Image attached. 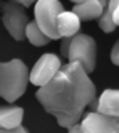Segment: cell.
I'll list each match as a JSON object with an SVG mask.
<instances>
[{
	"instance_id": "1",
	"label": "cell",
	"mask_w": 119,
	"mask_h": 133,
	"mask_svg": "<svg viewBox=\"0 0 119 133\" xmlns=\"http://www.w3.org/2000/svg\"><path fill=\"white\" fill-rule=\"evenodd\" d=\"M35 98L45 113L52 115L62 128H69L79 123L84 110L96 99V86L82 64L74 61L61 66L57 74L37 89Z\"/></svg>"
},
{
	"instance_id": "2",
	"label": "cell",
	"mask_w": 119,
	"mask_h": 133,
	"mask_svg": "<svg viewBox=\"0 0 119 133\" xmlns=\"http://www.w3.org/2000/svg\"><path fill=\"white\" fill-rule=\"evenodd\" d=\"M30 71L20 59L0 62V98L9 103L17 101L27 89Z\"/></svg>"
},
{
	"instance_id": "3",
	"label": "cell",
	"mask_w": 119,
	"mask_h": 133,
	"mask_svg": "<svg viewBox=\"0 0 119 133\" xmlns=\"http://www.w3.org/2000/svg\"><path fill=\"white\" fill-rule=\"evenodd\" d=\"M96 57H97V45L96 41L91 36L82 32H77L71 37L67 51V61L69 62H80L82 68L87 72H92L96 69Z\"/></svg>"
},
{
	"instance_id": "4",
	"label": "cell",
	"mask_w": 119,
	"mask_h": 133,
	"mask_svg": "<svg viewBox=\"0 0 119 133\" xmlns=\"http://www.w3.org/2000/svg\"><path fill=\"white\" fill-rule=\"evenodd\" d=\"M64 10V3L61 0H37L34 7V20L42 29V32L47 34L52 41L61 39V34L57 30V15Z\"/></svg>"
},
{
	"instance_id": "5",
	"label": "cell",
	"mask_w": 119,
	"mask_h": 133,
	"mask_svg": "<svg viewBox=\"0 0 119 133\" xmlns=\"http://www.w3.org/2000/svg\"><path fill=\"white\" fill-rule=\"evenodd\" d=\"M2 22L5 25L7 32L15 41L20 42L25 39V29L30 20L24 5L12 2V0H7L5 3H2Z\"/></svg>"
},
{
	"instance_id": "6",
	"label": "cell",
	"mask_w": 119,
	"mask_h": 133,
	"mask_svg": "<svg viewBox=\"0 0 119 133\" xmlns=\"http://www.w3.org/2000/svg\"><path fill=\"white\" fill-rule=\"evenodd\" d=\"M80 133H119V116L92 110L79 121Z\"/></svg>"
},
{
	"instance_id": "7",
	"label": "cell",
	"mask_w": 119,
	"mask_h": 133,
	"mask_svg": "<svg viewBox=\"0 0 119 133\" xmlns=\"http://www.w3.org/2000/svg\"><path fill=\"white\" fill-rule=\"evenodd\" d=\"M61 66H62V62H61V57H59V56L52 54V52L40 56L39 61L34 64V69L30 71V83L35 84L37 88L47 84V83L57 74Z\"/></svg>"
},
{
	"instance_id": "8",
	"label": "cell",
	"mask_w": 119,
	"mask_h": 133,
	"mask_svg": "<svg viewBox=\"0 0 119 133\" xmlns=\"http://www.w3.org/2000/svg\"><path fill=\"white\" fill-rule=\"evenodd\" d=\"M89 106L92 110L102 111V113L113 115V116H119V89H106Z\"/></svg>"
},
{
	"instance_id": "9",
	"label": "cell",
	"mask_w": 119,
	"mask_h": 133,
	"mask_svg": "<svg viewBox=\"0 0 119 133\" xmlns=\"http://www.w3.org/2000/svg\"><path fill=\"white\" fill-rule=\"evenodd\" d=\"M106 5L107 0H86V2L76 3L72 12L80 19V22H89V20L99 19Z\"/></svg>"
},
{
	"instance_id": "10",
	"label": "cell",
	"mask_w": 119,
	"mask_h": 133,
	"mask_svg": "<svg viewBox=\"0 0 119 133\" xmlns=\"http://www.w3.org/2000/svg\"><path fill=\"white\" fill-rule=\"evenodd\" d=\"M24 110L20 106H0V133L22 125Z\"/></svg>"
},
{
	"instance_id": "11",
	"label": "cell",
	"mask_w": 119,
	"mask_h": 133,
	"mask_svg": "<svg viewBox=\"0 0 119 133\" xmlns=\"http://www.w3.org/2000/svg\"><path fill=\"white\" fill-rule=\"evenodd\" d=\"M57 30L61 37H72L80 30V19L72 10H62L57 15Z\"/></svg>"
},
{
	"instance_id": "12",
	"label": "cell",
	"mask_w": 119,
	"mask_h": 133,
	"mask_svg": "<svg viewBox=\"0 0 119 133\" xmlns=\"http://www.w3.org/2000/svg\"><path fill=\"white\" fill-rule=\"evenodd\" d=\"M25 39L29 41L32 45H37V47H40V45H45L49 44V41H52L50 37L47 36V34L42 32V29L39 25H37L35 20H32V22L27 24V29H25Z\"/></svg>"
},
{
	"instance_id": "13",
	"label": "cell",
	"mask_w": 119,
	"mask_h": 133,
	"mask_svg": "<svg viewBox=\"0 0 119 133\" xmlns=\"http://www.w3.org/2000/svg\"><path fill=\"white\" fill-rule=\"evenodd\" d=\"M97 20H99V27H101V30H104L106 34L114 32V30H116V27H117L116 24H114V20H113V12H111L109 5L104 7L102 14H101V17H99Z\"/></svg>"
},
{
	"instance_id": "14",
	"label": "cell",
	"mask_w": 119,
	"mask_h": 133,
	"mask_svg": "<svg viewBox=\"0 0 119 133\" xmlns=\"http://www.w3.org/2000/svg\"><path fill=\"white\" fill-rule=\"evenodd\" d=\"M107 5H109L111 12H113V20H114V24L119 27V0H107Z\"/></svg>"
},
{
	"instance_id": "15",
	"label": "cell",
	"mask_w": 119,
	"mask_h": 133,
	"mask_svg": "<svg viewBox=\"0 0 119 133\" xmlns=\"http://www.w3.org/2000/svg\"><path fill=\"white\" fill-rule=\"evenodd\" d=\"M111 61H113V64L119 66V39H117V42L114 44V47L111 49Z\"/></svg>"
},
{
	"instance_id": "16",
	"label": "cell",
	"mask_w": 119,
	"mask_h": 133,
	"mask_svg": "<svg viewBox=\"0 0 119 133\" xmlns=\"http://www.w3.org/2000/svg\"><path fill=\"white\" fill-rule=\"evenodd\" d=\"M69 44H71V37H62V44H61V56L67 59V51H69Z\"/></svg>"
},
{
	"instance_id": "17",
	"label": "cell",
	"mask_w": 119,
	"mask_h": 133,
	"mask_svg": "<svg viewBox=\"0 0 119 133\" xmlns=\"http://www.w3.org/2000/svg\"><path fill=\"white\" fill-rule=\"evenodd\" d=\"M12 2H17V3H20V5H24V7H30L32 3H35L37 0H12Z\"/></svg>"
},
{
	"instance_id": "18",
	"label": "cell",
	"mask_w": 119,
	"mask_h": 133,
	"mask_svg": "<svg viewBox=\"0 0 119 133\" xmlns=\"http://www.w3.org/2000/svg\"><path fill=\"white\" fill-rule=\"evenodd\" d=\"M71 2H74V3H80V2H86V0H71Z\"/></svg>"
}]
</instances>
